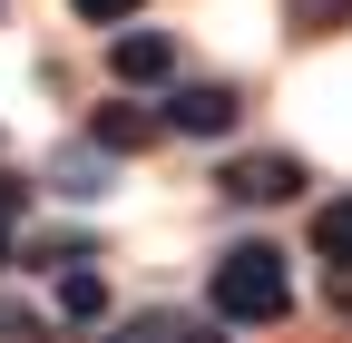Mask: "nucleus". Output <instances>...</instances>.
I'll use <instances>...</instances> for the list:
<instances>
[{"instance_id":"obj_1","label":"nucleus","mask_w":352,"mask_h":343,"mask_svg":"<svg viewBox=\"0 0 352 343\" xmlns=\"http://www.w3.org/2000/svg\"><path fill=\"white\" fill-rule=\"evenodd\" d=\"M206 314H215V324H284V314H294L284 245H264V236L226 245V255H215V275H206Z\"/></svg>"},{"instance_id":"obj_2","label":"nucleus","mask_w":352,"mask_h":343,"mask_svg":"<svg viewBox=\"0 0 352 343\" xmlns=\"http://www.w3.org/2000/svg\"><path fill=\"white\" fill-rule=\"evenodd\" d=\"M157 118H166V138H235V118H245V98L226 89V79H176Z\"/></svg>"},{"instance_id":"obj_3","label":"nucleus","mask_w":352,"mask_h":343,"mask_svg":"<svg viewBox=\"0 0 352 343\" xmlns=\"http://www.w3.org/2000/svg\"><path fill=\"white\" fill-rule=\"evenodd\" d=\"M215 187H226L235 206H294V196H303V157H284V147H264V157H235Z\"/></svg>"},{"instance_id":"obj_4","label":"nucleus","mask_w":352,"mask_h":343,"mask_svg":"<svg viewBox=\"0 0 352 343\" xmlns=\"http://www.w3.org/2000/svg\"><path fill=\"white\" fill-rule=\"evenodd\" d=\"M98 343H226V324H215V314H186V304H147V314L108 324Z\"/></svg>"},{"instance_id":"obj_5","label":"nucleus","mask_w":352,"mask_h":343,"mask_svg":"<svg viewBox=\"0 0 352 343\" xmlns=\"http://www.w3.org/2000/svg\"><path fill=\"white\" fill-rule=\"evenodd\" d=\"M157 138H166V118L138 108V98H108L98 118H88V147H108V157H138V147H157Z\"/></svg>"},{"instance_id":"obj_6","label":"nucleus","mask_w":352,"mask_h":343,"mask_svg":"<svg viewBox=\"0 0 352 343\" xmlns=\"http://www.w3.org/2000/svg\"><path fill=\"white\" fill-rule=\"evenodd\" d=\"M108 69H118V89H157V79H176V39L166 30H118Z\"/></svg>"},{"instance_id":"obj_7","label":"nucleus","mask_w":352,"mask_h":343,"mask_svg":"<svg viewBox=\"0 0 352 343\" xmlns=\"http://www.w3.org/2000/svg\"><path fill=\"white\" fill-rule=\"evenodd\" d=\"M50 314H59V324H98V314H108V275H98V255H88V265H59Z\"/></svg>"},{"instance_id":"obj_8","label":"nucleus","mask_w":352,"mask_h":343,"mask_svg":"<svg viewBox=\"0 0 352 343\" xmlns=\"http://www.w3.org/2000/svg\"><path fill=\"white\" fill-rule=\"evenodd\" d=\"M108 167H118V157H108V147H88V138H69V147H59V157H50V187H59V196H78V206H88V196H108Z\"/></svg>"},{"instance_id":"obj_9","label":"nucleus","mask_w":352,"mask_h":343,"mask_svg":"<svg viewBox=\"0 0 352 343\" xmlns=\"http://www.w3.org/2000/svg\"><path fill=\"white\" fill-rule=\"evenodd\" d=\"M314 255H323L333 275H352V187H342L323 216H314Z\"/></svg>"},{"instance_id":"obj_10","label":"nucleus","mask_w":352,"mask_h":343,"mask_svg":"<svg viewBox=\"0 0 352 343\" xmlns=\"http://www.w3.org/2000/svg\"><path fill=\"white\" fill-rule=\"evenodd\" d=\"M59 314L50 304H30V294H0V343H50Z\"/></svg>"},{"instance_id":"obj_11","label":"nucleus","mask_w":352,"mask_h":343,"mask_svg":"<svg viewBox=\"0 0 352 343\" xmlns=\"http://www.w3.org/2000/svg\"><path fill=\"white\" fill-rule=\"evenodd\" d=\"M284 30L294 39H333V30H352V0H284Z\"/></svg>"},{"instance_id":"obj_12","label":"nucleus","mask_w":352,"mask_h":343,"mask_svg":"<svg viewBox=\"0 0 352 343\" xmlns=\"http://www.w3.org/2000/svg\"><path fill=\"white\" fill-rule=\"evenodd\" d=\"M20 216H30V177H10V167H0V265L20 255V245H10V226H20Z\"/></svg>"},{"instance_id":"obj_13","label":"nucleus","mask_w":352,"mask_h":343,"mask_svg":"<svg viewBox=\"0 0 352 343\" xmlns=\"http://www.w3.org/2000/svg\"><path fill=\"white\" fill-rule=\"evenodd\" d=\"M69 10H78L88 30H118V20H138V10H147V0H69Z\"/></svg>"},{"instance_id":"obj_14","label":"nucleus","mask_w":352,"mask_h":343,"mask_svg":"<svg viewBox=\"0 0 352 343\" xmlns=\"http://www.w3.org/2000/svg\"><path fill=\"white\" fill-rule=\"evenodd\" d=\"M333 314H352V275H333Z\"/></svg>"}]
</instances>
